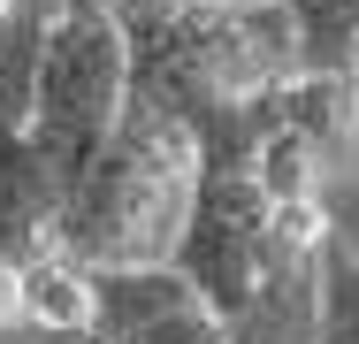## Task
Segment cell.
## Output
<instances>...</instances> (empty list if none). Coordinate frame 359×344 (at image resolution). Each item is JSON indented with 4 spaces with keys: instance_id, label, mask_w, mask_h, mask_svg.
<instances>
[{
    "instance_id": "cell-2",
    "label": "cell",
    "mask_w": 359,
    "mask_h": 344,
    "mask_svg": "<svg viewBox=\"0 0 359 344\" xmlns=\"http://www.w3.org/2000/svg\"><path fill=\"white\" fill-rule=\"evenodd\" d=\"M199 131L130 100L123 131L107 138V153L92 161V176L62 206V245L84 268H168L184 260L191 237V206H199Z\"/></svg>"
},
{
    "instance_id": "cell-3",
    "label": "cell",
    "mask_w": 359,
    "mask_h": 344,
    "mask_svg": "<svg viewBox=\"0 0 359 344\" xmlns=\"http://www.w3.org/2000/svg\"><path fill=\"white\" fill-rule=\"evenodd\" d=\"M123 115H130V39L115 0H62L39 46V153L62 184V206L123 131Z\"/></svg>"
},
{
    "instance_id": "cell-1",
    "label": "cell",
    "mask_w": 359,
    "mask_h": 344,
    "mask_svg": "<svg viewBox=\"0 0 359 344\" xmlns=\"http://www.w3.org/2000/svg\"><path fill=\"white\" fill-rule=\"evenodd\" d=\"M115 15L130 39V100L199 138L260 115L290 77H306L298 23L276 0H115Z\"/></svg>"
},
{
    "instance_id": "cell-9",
    "label": "cell",
    "mask_w": 359,
    "mask_h": 344,
    "mask_svg": "<svg viewBox=\"0 0 359 344\" xmlns=\"http://www.w3.org/2000/svg\"><path fill=\"white\" fill-rule=\"evenodd\" d=\"M15 15H23V0H0V46H8V31H15Z\"/></svg>"
},
{
    "instance_id": "cell-8",
    "label": "cell",
    "mask_w": 359,
    "mask_h": 344,
    "mask_svg": "<svg viewBox=\"0 0 359 344\" xmlns=\"http://www.w3.org/2000/svg\"><path fill=\"white\" fill-rule=\"evenodd\" d=\"M15 322H23V268L0 260V329H15Z\"/></svg>"
},
{
    "instance_id": "cell-5",
    "label": "cell",
    "mask_w": 359,
    "mask_h": 344,
    "mask_svg": "<svg viewBox=\"0 0 359 344\" xmlns=\"http://www.w3.org/2000/svg\"><path fill=\"white\" fill-rule=\"evenodd\" d=\"M15 268H23V322H31V329H46V337H84V344H92V314H100V298H92V268L76 260L62 237L39 245V253H23Z\"/></svg>"
},
{
    "instance_id": "cell-7",
    "label": "cell",
    "mask_w": 359,
    "mask_h": 344,
    "mask_svg": "<svg viewBox=\"0 0 359 344\" xmlns=\"http://www.w3.org/2000/svg\"><path fill=\"white\" fill-rule=\"evenodd\" d=\"M321 344H359V245L344 230L321 268Z\"/></svg>"
},
{
    "instance_id": "cell-6",
    "label": "cell",
    "mask_w": 359,
    "mask_h": 344,
    "mask_svg": "<svg viewBox=\"0 0 359 344\" xmlns=\"http://www.w3.org/2000/svg\"><path fill=\"white\" fill-rule=\"evenodd\" d=\"M298 23L313 77H359V0H276Z\"/></svg>"
},
{
    "instance_id": "cell-4",
    "label": "cell",
    "mask_w": 359,
    "mask_h": 344,
    "mask_svg": "<svg viewBox=\"0 0 359 344\" xmlns=\"http://www.w3.org/2000/svg\"><path fill=\"white\" fill-rule=\"evenodd\" d=\"M92 344H237L229 314L176 268H100L92 275Z\"/></svg>"
}]
</instances>
